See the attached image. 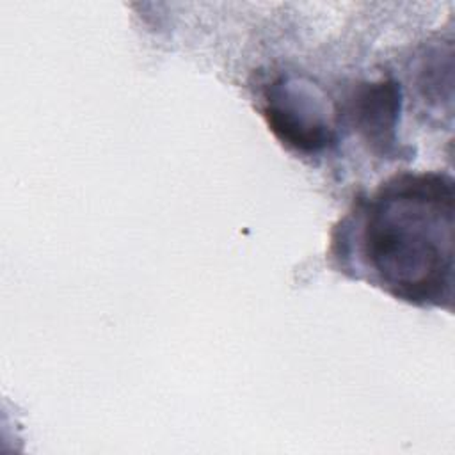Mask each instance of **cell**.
Instances as JSON below:
<instances>
[{
  "mask_svg": "<svg viewBox=\"0 0 455 455\" xmlns=\"http://www.w3.org/2000/svg\"><path fill=\"white\" fill-rule=\"evenodd\" d=\"M355 252L393 297L443 306L453 284V180L403 172L384 181L355 208Z\"/></svg>",
  "mask_w": 455,
  "mask_h": 455,
  "instance_id": "1",
  "label": "cell"
},
{
  "mask_svg": "<svg viewBox=\"0 0 455 455\" xmlns=\"http://www.w3.org/2000/svg\"><path fill=\"white\" fill-rule=\"evenodd\" d=\"M400 108V84L389 78L361 84L354 91L348 105L354 126L368 146L380 155L393 153L396 149Z\"/></svg>",
  "mask_w": 455,
  "mask_h": 455,
  "instance_id": "3",
  "label": "cell"
},
{
  "mask_svg": "<svg viewBox=\"0 0 455 455\" xmlns=\"http://www.w3.org/2000/svg\"><path fill=\"white\" fill-rule=\"evenodd\" d=\"M263 116L274 135L300 153H318L336 139L318 98L290 78L268 84Z\"/></svg>",
  "mask_w": 455,
  "mask_h": 455,
  "instance_id": "2",
  "label": "cell"
}]
</instances>
